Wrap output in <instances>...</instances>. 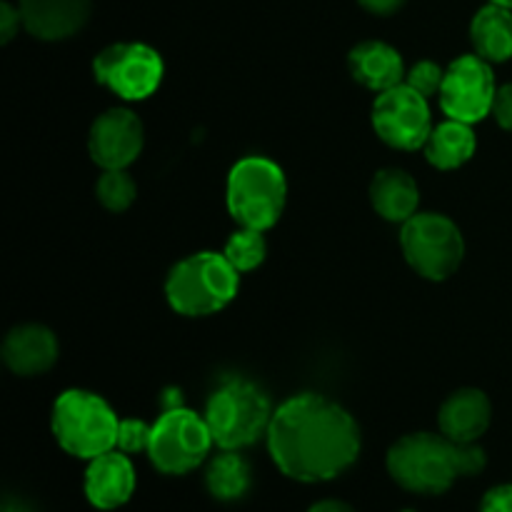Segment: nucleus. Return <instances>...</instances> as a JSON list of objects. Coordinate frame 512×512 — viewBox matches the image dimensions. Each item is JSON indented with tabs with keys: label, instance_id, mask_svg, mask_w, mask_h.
I'll list each match as a JSON object with an SVG mask.
<instances>
[{
	"label": "nucleus",
	"instance_id": "27",
	"mask_svg": "<svg viewBox=\"0 0 512 512\" xmlns=\"http://www.w3.org/2000/svg\"><path fill=\"white\" fill-rule=\"evenodd\" d=\"M23 28V15L18 5L0 3V43H10Z\"/></svg>",
	"mask_w": 512,
	"mask_h": 512
},
{
	"label": "nucleus",
	"instance_id": "10",
	"mask_svg": "<svg viewBox=\"0 0 512 512\" xmlns=\"http://www.w3.org/2000/svg\"><path fill=\"white\" fill-rule=\"evenodd\" d=\"M373 128L390 148L420 150L433 133L428 98L408 83L378 93L373 103Z\"/></svg>",
	"mask_w": 512,
	"mask_h": 512
},
{
	"label": "nucleus",
	"instance_id": "12",
	"mask_svg": "<svg viewBox=\"0 0 512 512\" xmlns=\"http://www.w3.org/2000/svg\"><path fill=\"white\" fill-rule=\"evenodd\" d=\"M145 128L128 108H110L90 125L88 150L103 170H128L143 153Z\"/></svg>",
	"mask_w": 512,
	"mask_h": 512
},
{
	"label": "nucleus",
	"instance_id": "8",
	"mask_svg": "<svg viewBox=\"0 0 512 512\" xmlns=\"http://www.w3.org/2000/svg\"><path fill=\"white\" fill-rule=\"evenodd\" d=\"M215 445L205 415L195 410L168 408L153 423L148 455L155 468L165 475H185L205 463Z\"/></svg>",
	"mask_w": 512,
	"mask_h": 512
},
{
	"label": "nucleus",
	"instance_id": "11",
	"mask_svg": "<svg viewBox=\"0 0 512 512\" xmlns=\"http://www.w3.org/2000/svg\"><path fill=\"white\" fill-rule=\"evenodd\" d=\"M495 85L493 65L480 55H460L445 68L443 88H440V108L450 120L478 123L493 113Z\"/></svg>",
	"mask_w": 512,
	"mask_h": 512
},
{
	"label": "nucleus",
	"instance_id": "20",
	"mask_svg": "<svg viewBox=\"0 0 512 512\" xmlns=\"http://www.w3.org/2000/svg\"><path fill=\"white\" fill-rule=\"evenodd\" d=\"M475 148H478V140H475L473 128L468 123L450 118L445 123L435 125L428 143L423 145L425 158L438 170L460 168V165H465L473 158Z\"/></svg>",
	"mask_w": 512,
	"mask_h": 512
},
{
	"label": "nucleus",
	"instance_id": "1",
	"mask_svg": "<svg viewBox=\"0 0 512 512\" xmlns=\"http://www.w3.org/2000/svg\"><path fill=\"white\" fill-rule=\"evenodd\" d=\"M363 438L353 415L335 400L300 393L275 408L268 450L283 475L298 483H325L358 460Z\"/></svg>",
	"mask_w": 512,
	"mask_h": 512
},
{
	"label": "nucleus",
	"instance_id": "9",
	"mask_svg": "<svg viewBox=\"0 0 512 512\" xmlns=\"http://www.w3.org/2000/svg\"><path fill=\"white\" fill-rule=\"evenodd\" d=\"M93 75L123 100H145L163 83L165 65L150 45L113 43L95 55Z\"/></svg>",
	"mask_w": 512,
	"mask_h": 512
},
{
	"label": "nucleus",
	"instance_id": "6",
	"mask_svg": "<svg viewBox=\"0 0 512 512\" xmlns=\"http://www.w3.org/2000/svg\"><path fill=\"white\" fill-rule=\"evenodd\" d=\"M228 210L243 228L270 230L280 220L288 200V183L278 163L250 155L238 160L225 188Z\"/></svg>",
	"mask_w": 512,
	"mask_h": 512
},
{
	"label": "nucleus",
	"instance_id": "3",
	"mask_svg": "<svg viewBox=\"0 0 512 512\" xmlns=\"http://www.w3.org/2000/svg\"><path fill=\"white\" fill-rule=\"evenodd\" d=\"M240 290V273L225 253L188 255L173 265L165 280V298L170 308L185 318H205L220 313L235 300Z\"/></svg>",
	"mask_w": 512,
	"mask_h": 512
},
{
	"label": "nucleus",
	"instance_id": "14",
	"mask_svg": "<svg viewBox=\"0 0 512 512\" xmlns=\"http://www.w3.org/2000/svg\"><path fill=\"white\" fill-rule=\"evenodd\" d=\"M93 0H18L23 28L38 40H65L90 18Z\"/></svg>",
	"mask_w": 512,
	"mask_h": 512
},
{
	"label": "nucleus",
	"instance_id": "31",
	"mask_svg": "<svg viewBox=\"0 0 512 512\" xmlns=\"http://www.w3.org/2000/svg\"><path fill=\"white\" fill-rule=\"evenodd\" d=\"M490 3H498V5H503V8L512 10V0H490Z\"/></svg>",
	"mask_w": 512,
	"mask_h": 512
},
{
	"label": "nucleus",
	"instance_id": "32",
	"mask_svg": "<svg viewBox=\"0 0 512 512\" xmlns=\"http://www.w3.org/2000/svg\"><path fill=\"white\" fill-rule=\"evenodd\" d=\"M403 512H413V510H403Z\"/></svg>",
	"mask_w": 512,
	"mask_h": 512
},
{
	"label": "nucleus",
	"instance_id": "23",
	"mask_svg": "<svg viewBox=\"0 0 512 512\" xmlns=\"http://www.w3.org/2000/svg\"><path fill=\"white\" fill-rule=\"evenodd\" d=\"M138 195V185H135L133 175L128 170H103V175L95 183V198L100 205L113 213H123L135 203Z\"/></svg>",
	"mask_w": 512,
	"mask_h": 512
},
{
	"label": "nucleus",
	"instance_id": "17",
	"mask_svg": "<svg viewBox=\"0 0 512 512\" xmlns=\"http://www.w3.org/2000/svg\"><path fill=\"white\" fill-rule=\"evenodd\" d=\"M348 65L353 78L375 93H385L405 83V75H408L403 55L383 40H363L355 45L348 55Z\"/></svg>",
	"mask_w": 512,
	"mask_h": 512
},
{
	"label": "nucleus",
	"instance_id": "21",
	"mask_svg": "<svg viewBox=\"0 0 512 512\" xmlns=\"http://www.w3.org/2000/svg\"><path fill=\"white\" fill-rule=\"evenodd\" d=\"M205 485L218 503H235L248 495L253 485V470L240 450H223L205 470Z\"/></svg>",
	"mask_w": 512,
	"mask_h": 512
},
{
	"label": "nucleus",
	"instance_id": "28",
	"mask_svg": "<svg viewBox=\"0 0 512 512\" xmlns=\"http://www.w3.org/2000/svg\"><path fill=\"white\" fill-rule=\"evenodd\" d=\"M480 512H512V485H498L488 490L480 503Z\"/></svg>",
	"mask_w": 512,
	"mask_h": 512
},
{
	"label": "nucleus",
	"instance_id": "2",
	"mask_svg": "<svg viewBox=\"0 0 512 512\" xmlns=\"http://www.w3.org/2000/svg\"><path fill=\"white\" fill-rule=\"evenodd\" d=\"M485 453L475 443H453L443 433H410L388 450V473L408 493L443 495L458 478L478 475Z\"/></svg>",
	"mask_w": 512,
	"mask_h": 512
},
{
	"label": "nucleus",
	"instance_id": "19",
	"mask_svg": "<svg viewBox=\"0 0 512 512\" xmlns=\"http://www.w3.org/2000/svg\"><path fill=\"white\" fill-rule=\"evenodd\" d=\"M470 40L475 55L493 63L512 58V10L498 3H488L475 13L470 23Z\"/></svg>",
	"mask_w": 512,
	"mask_h": 512
},
{
	"label": "nucleus",
	"instance_id": "18",
	"mask_svg": "<svg viewBox=\"0 0 512 512\" xmlns=\"http://www.w3.org/2000/svg\"><path fill=\"white\" fill-rule=\"evenodd\" d=\"M370 203L388 223H408L420 208V188L410 173L400 168L378 170L370 183Z\"/></svg>",
	"mask_w": 512,
	"mask_h": 512
},
{
	"label": "nucleus",
	"instance_id": "16",
	"mask_svg": "<svg viewBox=\"0 0 512 512\" xmlns=\"http://www.w3.org/2000/svg\"><path fill=\"white\" fill-rule=\"evenodd\" d=\"M493 405L478 388H460L445 398L438 410L440 433L453 443H478L490 428Z\"/></svg>",
	"mask_w": 512,
	"mask_h": 512
},
{
	"label": "nucleus",
	"instance_id": "24",
	"mask_svg": "<svg viewBox=\"0 0 512 512\" xmlns=\"http://www.w3.org/2000/svg\"><path fill=\"white\" fill-rule=\"evenodd\" d=\"M445 80V68L438 65L435 60H420L405 75V83L413 90H418L425 98H433V95H440V88H443Z\"/></svg>",
	"mask_w": 512,
	"mask_h": 512
},
{
	"label": "nucleus",
	"instance_id": "7",
	"mask_svg": "<svg viewBox=\"0 0 512 512\" xmlns=\"http://www.w3.org/2000/svg\"><path fill=\"white\" fill-rule=\"evenodd\" d=\"M400 245L410 268L425 280H448L465 258V238L458 225L440 213H415L400 230Z\"/></svg>",
	"mask_w": 512,
	"mask_h": 512
},
{
	"label": "nucleus",
	"instance_id": "30",
	"mask_svg": "<svg viewBox=\"0 0 512 512\" xmlns=\"http://www.w3.org/2000/svg\"><path fill=\"white\" fill-rule=\"evenodd\" d=\"M308 512H358V510H355L353 505L343 503V500H320V503H315Z\"/></svg>",
	"mask_w": 512,
	"mask_h": 512
},
{
	"label": "nucleus",
	"instance_id": "15",
	"mask_svg": "<svg viewBox=\"0 0 512 512\" xmlns=\"http://www.w3.org/2000/svg\"><path fill=\"white\" fill-rule=\"evenodd\" d=\"M60 348L53 330L38 323H25L10 330L3 340V360L20 378L48 373L58 360Z\"/></svg>",
	"mask_w": 512,
	"mask_h": 512
},
{
	"label": "nucleus",
	"instance_id": "25",
	"mask_svg": "<svg viewBox=\"0 0 512 512\" xmlns=\"http://www.w3.org/2000/svg\"><path fill=\"white\" fill-rule=\"evenodd\" d=\"M150 438H153V425L143 423L138 418H125L120 420L118 430V450H123L125 455L133 453H148Z\"/></svg>",
	"mask_w": 512,
	"mask_h": 512
},
{
	"label": "nucleus",
	"instance_id": "26",
	"mask_svg": "<svg viewBox=\"0 0 512 512\" xmlns=\"http://www.w3.org/2000/svg\"><path fill=\"white\" fill-rule=\"evenodd\" d=\"M493 115L498 120V125L503 130L512 133V83L500 85L498 93H495V103H493Z\"/></svg>",
	"mask_w": 512,
	"mask_h": 512
},
{
	"label": "nucleus",
	"instance_id": "5",
	"mask_svg": "<svg viewBox=\"0 0 512 512\" xmlns=\"http://www.w3.org/2000/svg\"><path fill=\"white\" fill-rule=\"evenodd\" d=\"M50 425L60 448L73 458L93 460L118 448V415L90 390L75 388L60 393L53 405Z\"/></svg>",
	"mask_w": 512,
	"mask_h": 512
},
{
	"label": "nucleus",
	"instance_id": "13",
	"mask_svg": "<svg viewBox=\"0 0 512 512\" xmlns=\"http://www.w3.org/2000/svg\"><path fill=\"white\" fill-rule=\"evenodd\" d=\"M135 493V468L123 450H110L90 460L85 470V498L98 510H115Z\"/></svg>",
	"mask_w": 512,
	"mask_h": 512
},
{
	"label": "nucleus",
	"instance_id": "22",
	"mask_svg": "<svg viewBox=\"0 0 512 512\" xmlns=\"http://www.w3.org/2000/svg\"><path fill=\"white\" fill-rule=\"evenodd\" d=\"M225 258L235 265L238 273H250L258 265H263L265 255H268V243H265L263 230H253V228H243L235 230L233 235L225 243Z\"/></svg>",
	"mask_w": 512,
	"mask_h": 512
},
{
	"label": "nucleus",
	"instance_id": "29",
	"mask_svg": "<svg viewBox=\"0 0 512 512\" xmlns=\"http://www.w3.org/2000/svg\"><path fill=\"white\" fill-rule=\"evenodd\" d=\"M368 13L373 15H393L405 5V0H358Z\"/></svg>",
	"mask_w": 512,
	"mask_h": 512
},
{
	"label": "nucleus",
	"instance_id": "4",
	"mask_svg": "<svg viewBox=\"0 0 512 512\" xmlns=\"http://www.w3.org/2000/svg\"><path fill=\"white\" fill-rule=\"evenodd\" d=\"M273 405L265 390L248 378H230L205 405V423L220 450H243L268 438Z\"/></svg>",
	"mask_w": 512,
	"mask_h": 512
}]
</instances>
